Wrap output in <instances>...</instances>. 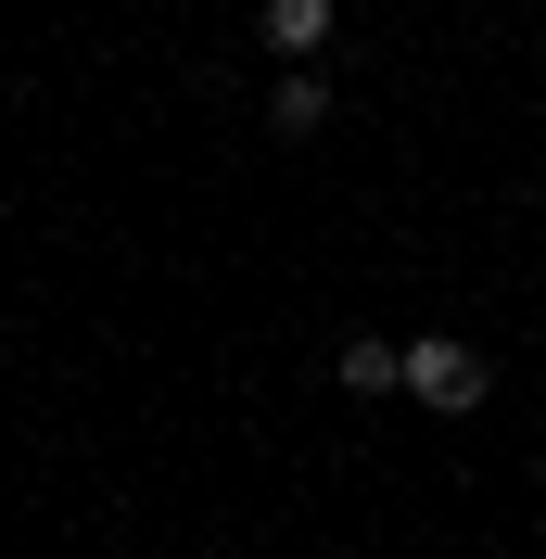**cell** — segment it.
Returning a JSON list of instances; mask_svg holds the SVG:
<instances>
[{
    "label": "cell",
    "mask_w": 546,
    "mask_h": 559,
    "mask_svg": "<svg viewBox=\"0 0 546 559\" xmlns=\"http://www.w3.org/2000/svg\"><path fill=\"white\" fill-rule=\"evenodd\" d=\"M407 394L432 419H471L483 394H496V356H483L471 331H407Z\"/></svg>",
    "instance_id": "obj_1"
},
{
    "label": "cell",
    "mask_w": 546,
    "mask_h": 559,
    "mask_svg": "<svg viewBox=\"0 0 546 559\" xmlns=\"http://www.w3.org/2000/svg\"><path fill=\"white\" fill-rule=\"evenodd\" d=\"M254 38H268L280 64H318L343 38V0H254Z\"/></svg>",
    "instance_id": "obj_2"
},
{
    "label": "cell",
    "mask_w": 546,
    "mask_h": 559,
    "mask_svg": "<svg viewBox=\"0 0 546 559\" xmlns=\"http://www.w3.org/2000/svg\"><path fill=\"white\" fill-rule=\"evenodd\" d=\"M343 394H407V344L394 331H343Z\"/></svg>",
    "instance_id": "obj_3"
},
{
    "label": "cell",
    "mask_w": 546,
    "mask_h": 559,
    "mask_svg": "<svg viewBox=\"0 0 546 559\" xmlns=\"http://www.w3.org/2000/svg\"><path fill=\"white\" fill-rule=\"evenodd\" d=\"M268 128H280V140H318V128H331V76H318V64H293V76L268 90Z\"/></svg>",
    "instance_id": "obj_4"
},
{
    "label": "cell",
    "mask_w": 546,
    "mask_h": 559,
    "mask_svg": "<svg viewBox=\"0 0 546 559\" xmlns=\"http://www.w3.org/2000/svg\"><path fill=\"white\" fill-rule=\"evenodd\" d=\"M534 51H546V26H534Z\"/></svg>",
    "instance_id": "obj_5"
}]
</instances>
